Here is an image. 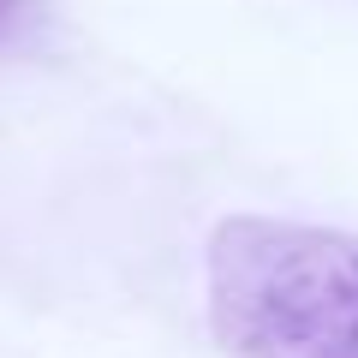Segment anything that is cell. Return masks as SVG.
Instances as JSON below:
<instances>
[{
	"instance_id": "cell-1",
	"label": "cell",
	"mask_w": 358,
	"mask_h": 358,
	"mask_svg": "<svg viewBox=\"0 0 358 358\" xmlns=\"http://www.w3.org/2000/svg\"><path fill=\"white\" fill-rule=\"evenodd\" d=\"M209 322L239 358H358V233L275 215L221 221Z\"/></svg>"
},
{
	"instance_id": "cell-2",
	"label": "cell",
	"mask_w": 358,
	"mask_h": 358,
	"mask_svg": "<svg viewBox=\"0 0 358 358\" xmlns=\"http://www.w3.org/2000/svg\"><path fill=\"white\" fill-rule=\"evenodd\" d=\"M13 18H18V0H0V36L13 30Z\"/></svg>"
}]
</instances>
